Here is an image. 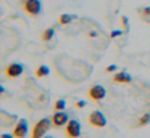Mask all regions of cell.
Listing matches in <instances>:
<instances>
[{
	"mask_svg": "<svg viewBox=\"0 0 150 138\" xmlns=\"http://www.w3.org/2000/svg\"><path fill=\"white\" fill-rule=\"evenodd\" d=\"M50 124H52V119H40L39 122H37L36 125H34V130H33V135H31V138H42L44 135L49 132L50 128Z\"/></svg>",
	"mask_w": 150,
	"mask_h": 138,
	"instance_id": "obj_1",
	"label": "cell"
},
{
	"mask_svg": "<svg viewBox=\"0 0 150 138\" xmlns=\"http://www.w3.org/2000/svg\"><path fill=\"white\" fill-rule=\"evenodd\" d=\"M24 11L31 16H37L42 11V3L40 0H24Z\"/></svg>",
	"mask_w": 150,
	"mask_h": 138,
	"instance_id": "obj_2",
	"label": "cell"
},
{
	"mask_svg": "<svg viewBox=\"0 0 150 138\" xmlns=\"http://www.w3.org/2000/svg\"><path fill=\"white\" fill-rule=\"evenodd\" d=\"M89 122H91V125H94L97 128H102L107 125V119H105V116L100 111H92L89 114Z\"/></svg>",
	"mask_w": 150,
	"mask_h": 138,
	"instance_id": "obj_3",
	"label": "cell"
},
{
	"mask_svg": "<svg viewBox=\"0 0 150 138\" xmlns=\"http://www.w3.org/2000/svg\"><path fill=\"white\" fill-rule=\"evenodd\" d=\"M23 71H24V66L21 63H11L7 66L5 74H7V77H10V79H16V77H20L21 74H23Z\"/></svg>",
	"mask_w": 150,
	"mask_h": 138,
	"instance_id": "obj_4",
	"label": "cell"
},
{
	"mask_svg": "<svg viewBox=\"0 0 150 138\" xmlns=\"http://www.w3.org/2000/svg\"><path fill=\"white\" fill-rule=\"evenodd\" d=\"M66 135L69 138H78L81 135V124L78 120H68V124H66Z\"/></svg>",
	"mask_w": 150,
	"mask_h": 138,
	"instance_id": "obj_5",
	"label": "cell"
},
{
	"mask_svg": "<svg viewBox=\"0 0 150 138\" xmlns=\"http://www.w3.org/2000/svg\"><path fill=\"white\" fill-rule=\"evenodd\" d=\"M65 124H68V114H66L65 111H57L55 114L52 116V125L55 128H60Z\"/></svg>",
	"mask_w": 150,
	"mask_h": 138,
	"instance_id": "obj_6",
	"label": "cell"
},
{
	"mask_svg": "<svg viewBox=\"0 0 150 138\" xmlns=\"http://www.w3.org/2000/svg\"><path fill=\"white\" fill-rule=\"evenodd\" d=\"M105 88L102 85H98V83H95V85H92L91 88H89V96H91L94 101H100V99L105 98Z\"/></svg>",
	"mask_w": 150,
	"mask_h": 138,
	"instance_id": "obj_7",
	"label": "cell"
},
{
	"mask_svg": "<svg viewBox=\"0 0 150 138\" xmlns=\"http://www.w3.org/2000/svg\"><path fill=\"white\" fill-rule=\"evenodd\" d=\"M26 133H28V122L24 119H20L13 128V135H15V138H24Z\"/></svg>",
	"mask_w": 150,
	"mask_h": 138,
	"instance_id": "obj_8",
	"label": "cell"
},
{
	"mask_svg": "<svg viewBox=\"0 0 150 138\" xmlns=\"http://www.w3.org/2000/svg\"><path fill=\"white\" fill-rule=\"evenodd\" d=\"M113 82H116V83H129L131 82V76L127 72H124V71H121V72H116L113 76Z\"/></svg>",
	"mask_w": 150,
	"mask_h": 138,
	"instance_id": "obj_9",
	"label": "cell"
},
{
	"mask_svg": "<svg viewBox=\"0 0 150 138\" xmlns=\"http://www.w3.org/2000/svg\"><path fill=\"white\" fill-rule=\"evenodd\" d=\"M0 117H2V122H0V125L2 127H8V125H11L15 122V116H11V114H7L5 111H0Z\"/></svg>",
	"mask_w": 150,
	"mask_h": 138,
	"instance_id": "obj_10",
	"label": "cell"
},
{
	"mask_svg": "<svg viewBox=\"0 0 150 138\" xmlns=\"http://www.w3.org/2000/svg\"><path fill=\"white\" fill-rule=\"evenodd\" d=\"M137 13L140 15V18L144 19V21H147L150 24V6H145V8H139L137 10Z\"/></svg>",
	"mask_w": 150,
	"mask_h": 138,
	"instance_id": "obj_11",
	"label": "cell"
},
{
	"mask_svg": "<svg viewBox=\"0 0 150 138\" xmlns=\"http://www.w3.org/2000/svg\"><path fill=\"white\" fill-rule=\"evenodd\" d=\"M49 72H50V69L42 64V66H39L36 69V77H39V79H40V77H47V76H49Z\"/></svg>",
	"mask_w": 150,
	"mask_h": 138,
	"instance_id": "obj_12",
	"label": "cell"
},
{
	"mask_svg": "<svg viewBox=\"0 0 150 138\" xmlns=\"http://www.w3.org/2000/svg\"><path fill=\"white\" fill-rule=\"evenodd\" d=\"M74 19H76L74 15H62V16H60V19H58V22L65 26V24H69V22H73Z\"/></svg>",
	"mask_w": 150,
	"mask_h": 138,
	"instance_id": "obj_13",
	"label": "cell"
},
{
	"mask_svg": "<svg viewBox=\"0 0 150 138\" xmlns=\"http://www.w3.org/2000/svg\"><path fill=\"white\" fill-rule=\"evenodd\" d=\"M53 35H55V29H53V27H49V29H45V31H44L42 40H44V42H49V40H52V39H53Z\"/></svg>",
	"mask_w": 150,
	"mask_h": 138,
	"instance_id": "obj_14",
	"label": "cell"
},
{
	"mask_svg": "<svg viewBox=\"0 0 150 138\" xmlns=\"http://www.w3.org/2000/svg\"><path fill=\"white\" fill-rule=\"evenodd\" d=\"M150 122V112H147V114H144L142 117L139 119V122H137V125L139 127H144V125H147Z\"/></svg>",
	"mask_w": 150,
	"mask_h": 138,
	"instance_id": "obj_15",
	"label": "cell"
},
{
	"mask_svg": "<svg viewBox=\"0 0 150 138\" xmlns=\"http://www.w3.org/2000/svg\"><path fill=\"white\" fill-rule=\"evenodd\" d=\"M53 108H55V111H63V109L66 108V101L65 99H57L55 104H53Z\"/></svg>",
	"mask_w": 150,
	"mask_h": 138,
	"instance_id": "obj_16",
	"label": "cell"
},
{
	"mask_svg": "<svg viewBox=\"0 0 150 138\" xmlns=\"http://www.w3.org/2000/svg\"><path fill=\"white\" fill-rule=\"evenodd\" d=\"M121 22H123V27H124V32H127V31H129V24H127V19L124 18V16H123V18H121Z\"/></svg>",
	"mask_w": 150,
	"mask_h": 138,
	"instance_id": "obj_17",
	"label": "cell"
},
{
	"mask_svg": "<svg viewBox=\"0 0 150 138\" xmlns=\"http://www.w3.org/2000/svg\"><path fill=\"white\" fill-rule=\"evenodd\" d=\"M116 69H118V67L115 66V64H110V66L107 67V72H115V71H116Z\"/></svg>",
	"mask_w": 150,
	"mask_h": 138,
	"instance_id": "obj_18",
	"label": "cell"
},
{
	"mask_svg": "<svg viewBox=\"0 0 150 138\" xmlns=\"http://www.w3.org/2000/svg\"><path fill=\"white\" fill-rule=\"evenodd\" d=\"M86 101H76V108H84Z\"/></svg>",
	"mask_w": 150,
	"mask_h": 138,
	"instance_id": "obj_19",
	"label": "cell"
},
{
	"mask_svg": "<svg viewBox=\"0 0 150 138\" xmlns=\"http://www.w3.org/2000/svg\"><path fill=\"white\" fill-rule=\"evenodd\" d=\"M118 35H121V31H113V32H111V37H118Z\"/></svg>",
	"mask_w": 150,
	"mask_h": 138,
	"instance_id": "obj_20",
	"label": "cell"
},
{
	"mask_svg": "<svg viewBox=\"0 0 150 138\" xmlns=\"http://www.w3.org/2000/svg\"><path fill=\"white\" fill-rule=\"evenodd\" d=\"M13 137H15V135H7V133L2 135V138H13Z\"/></svg>",
	"mask_w": 150,
	"mask_h": 138,
	"instance_id": "obj_21",
	"label": "cell"
},
{
	"mask_svg": "<svg viewBox=\"0 0 150 138\" xmlns=\"http://www.w3.org/2000/svg\"><path fill=\"white\" fill-rule=\"evenodd\" d=\"M42 138H52V137H42Z\"/></svg>",
	"mask_w": 150,
	"mask_h": 138,
	"instance_id": "obj_22",
	"label": "cell"
}]
</instances>
